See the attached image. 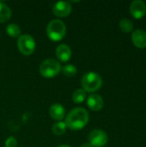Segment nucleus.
<instances>
[{
    "label": "nucleus",
    "instance_id": "obj_1",
    "mask_svg": "<svg viewBox=\"0 0 146 147\" xmlns=\"http://www.w3.org/2000/svg\"><path fill=\"white\" fill-rule=\"evenodd\" d=\"M89 116L88 111L82 108H74L65 117V124L67 128L73 131H77L83 128L89 122Z\"/></svg>",
    "mask_w": 146,
    "mask_h": 147
},
{
    "label": "nucleus",
    "instance_id": "obj_2",
    "mask_svg": "<svg viewBox=\"0 0 146 147\" xmlns=\"http://www.w3.org/2000/svg\"><path fill=\"white\" fill-rule=\"evenodd\" d=\"M102 77L95 71H89L85 73L81 79L82 89L85 90L86 93L94 94L102 88Z\"/></svg>",
    "mask_w": 146,
    "mask_h": 147
},
{
    "label": "nucleus",
    "instance_id": "obj_3",
    "mask_svg": "<svg viewBox=\"0 0 146 147\" xmlns=\"http://www.w3.org/2000/svg\"><path fill=\"white\" fill-rule=\"evenodd\" d=\"M66 34V26L60 19H52L46 27V34L52 41L63 40Z\"/></svg>",
    "mask_w": 146,
    "mask_h": 147
},
{
    "label": "nucleus",
    "instance_id": "obj_4",
    "mask_svg": "<svg viewBox=\"0 0 146 147\" xmlns=\"http://www.w3.org/2000/svg\"><path fill=\"white\" fill-rule=\"evenodd\" d=\"M61 64L54 59H46L40 65V73L42 77L52 78L61 71Z\"/></svg>",
    "mask_w": 146,
    "mask_h": 147
},
{
    "label": "nucleus",
    "instance_id": "obj_5",
    "mask_svg": "<svg viewBox=\"0 0 146 147\" xmlns=\"http://www.w3.org/2000/svg\"><path fill=\"white\" fill-rule=\"evenodd\" d=\"M17 47L23 55L28 56L34 52L36 48V43L33 36L28 34H21L18 38Z\"/></svg>",
    "mask_w": 146,
    "mask_h": 147
},
{
    "label": "nucleus",
    "instance_id": "obj_6",
    "mask_svg": "<svg viewBox=\"0 0 146 147\" xmlns=\"http://www.w3.org/2000/svg\"><path fill=\"white\" fill-rule=\"evenodd\" d=\"M89 143L93 147L105 146L108 141V134L102 129H94L88 136Z\"/></svg>",
    "mask_w": 146,
    "mask_h": 147
},
{
    "label": "nucleus",
    "instance_id": "obj_7",
    "mask_svg": "<svg viewBox=\"0 0 146 147\" xmlns=\"http://www.w3.org/2000/svg\"><path fill=\"white\" fill-rule=\"evenodd\" d=\"M72 7L70 2L59 1L52 6V12L58 17H66L71 15Z\"/></svg>",
    "mask_w": 146,
    "mask_h": 147
},
{
    "label": "nucleus",
    "instance_id": "obj_8",
    "mask_svg": "<svg viewBox=\"0 0 146 147\" xmlns=\"http://www.w3.org/2000/svg\"><path fill=\"white\" fill-rule=\"evenodd\" d=\"M131 15L135 19H140L146 14V4L142 0H134L130 4Z\"/></svg>",
    "mask_w": 146,
    "mask_h": 147
},
{
    "label": "nucleus",
    "instance_id": "obj_9",
    "mask_svg": "<svg viewBox=\"0 0 146 147\" xmlns=\"http://www.w3.org/2000/svg\"><path fill=\"white\" fill-rule=\"evenodd\" d=\"M132 41L133 45L139 48L143 49L146 47V31L143 29H136L132 34Z\"/></svg>",
    "mask_w": 146,
    "mask_h": 147
},
{
    "label": "nucleus",
    "instance_id": "obj_10",
    "mask_svg": "<svg viewBox=\"0 0 146 147\" xmlns=\"http://www.w3.org/2000/svg\"><path fill=\"white\" fill-rule=\"evenodd\" d=\"M87 105L93 111H100L104 106V101L100 95L91 94L87 98Z\"/></svg>",
    "mask_w": 146,
    "mask_h": 147
},
{
    "label": "nucleus",
    "instance_id": "obj_11",
    "mask_svg": "<svg viewBox=\"0 0 146 147\" xmlns=\"http://www.w3.org/2000/svg\"><path fill=\"white\" fill-rule=\"evenodd\" d=\"M56 56L60 62H67L71 58V50L67 44H60L55 51Z\"/></svg>",
    "mask_w": 146,
    "mask_h": 147
},
{
    "label": "nucleus",
    "instance_id": "obj_12",
    "mask_svg": "<svg viewBox=\"0 0 146 147\" xmlns=\"http://www.w3.org/2000/svg\"><path fill=\"white\" fill-rule=\"evenodd\" d=\"M49 115L53 120L61 121L65 117V109L60 103H54L49 109Z\"/></svg>",
    "mask_w": 146,
    "mask_h": 147
},
{
    "label": "nucleus",
    "instance_id": "obj_13",
    "mask_svg": "<svg viewBox=\"0 0 146 147\" xmlns=\"http://www.w3.org/2000/svg\"><path fill=\"white\" fill-rule=\"evenodd\" d=\"M12 11L8 4L3 2H0V22H6L11 17Z\"/></svg>",
    "mask_w": 146,
    "mask_h": 147
},
{
    "label": "nucleus",
    "instance_id": "obj_14",
    "mask_svg": "<svg viewBox=\"0 0 146 147\" xmlns=\"http://www.w3.org/2000/svg\"><path fill=\"white\" fill-rule=\"evenodd\" d=\"M86 96H87V93L85 90H83V89H77V90L73 91L71 98L75 103L79 104V103H82L85 101Z\"/></svg>",
    "mask_w": 146,
    "mask_h": 147
},
{
    "label": "nucleus",
    "instance_id": "obj_15",
    "mask_svg": "<svg viewBox=\"0 0 146 147\" xmlns=\"http://www.w3.org/2000/svg\"><path fill=\"white\" fill-rule=\"evenodd\" d=\"M7 34L12 38H19L21 35V28L19 25L15 23H9L6 27Z\"/></svg>",
    "mask_w": 146,
    "mask_h": 147
},
{
    "label": "nucleus",
    "instance_id": "obj_16",
    "mask_svg": "<svg viewBox=\"0 0 146 147\" xmlns=\"http://www.w3.org/2000/svg\"><path fill=\"white\" fill-rule=\"evenodd\" d=\"M66 129H67L66 124L63 121H57L52 126V133L58 136H61V135L65 134L66 132Z\"/></svg>",
    "mask_w": 146,
    "mask_h": 147
},
{
    "label": "nucleus",
    "instance_id": "obj_17",
    "mask_svg": "<svg viewBox=\"0 0 146 147\" xmlns=\"http://www.w3.org/2000/svg\"><path fill=\"white\" fill-rule=\"evenodd\" d=\"M61 71L65 77H74L77 72V69L74 65L67 64L61 68Z\"/></svg>",
    "mask_w": 146,
    "mask_h": 147
},
{
    "label": "nucleus",
    "instance_id": "obj_18",
    "mask_svg": "<svg viewBox=\"0 0 146 147\" xmlns=\"http://www.w3.org/2000/svg\"><path fill=\"white\" fill-rule=\"evenodd\" d=\"M120 28L125 33H130L133 30V23L127 18H123L120 22Z\"/></svg>",
    "mask_w": 146,
    "mask_h": 147
},
{
    "label": "nucleus",
    "instance_id": "obj_19",
    "mask_svg": "<svg viewBox=\"0 0 146 147\" xmlns=\"http://www.w3.org/2000/svg\"><path fill=\"white\" fill-rule=\"evenodd\" d=\"M5 147H16L17 146V140L15 137H9L4 143Z\"/></svg>",
    "mask_w": 146,
    "mask_h": 147
},
{
    "label": "nucleus",
    "instance_id": "obj_20",
    "mask_svg": "<svg viewBox=\"0 0 146 147\" xmlns=\"http://www.w3.org/2000/svg\"><path fill=\"white\" fill-rule=\"evenodd\" d=\"M80 147H93L89 142H86V143H83V144H82Z\"/></svg>",
    "mask_w": 146,
    "mask_h": 147
},
{
    "label": "nucleus",
    "instance_id": "obj_21",
    "mask_svg": "<svg viewBox=\"0 0 146 147\" xmlns=\"http://www.w3.org/2000/svg\"><path fill=\"white\" fill-rule=\"evenodd\" d=\"M57 147H71L70 146H67V145H60V146H59Z\"/></svg>",
    "mask_w": 146,
    "mask_h": 147
}]
</instances>
